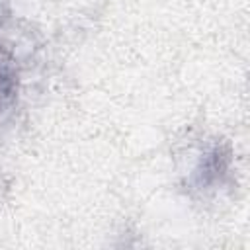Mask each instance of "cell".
Instances as JSON below:
<instances>
[{"label":"cell","instance_id":"7a4b0ae2","mask_svg":"<svg viewBox=\"0 0 250 250\" xmlns=\"http://www.w3.org/2000/svg\"><path fill=\"white\" fill-rule=\"evenodd\" d=\"M20 92V66L14 55L0 47V111L8 109Z\"/></svg>","mask_w":250,"mask_h":250},{"label":"cell","instance_id":"6da1fadb","mask_svg":"<svg viewBox=\"0 0 250 250\" xmlns=\"http://www.w3.org/2000/svg\"><path fill=\"white\" fill-rule=\"evenodd\" d=\"M232 162V152L227 145L219 143L213 145L207 152H203V156L199 158V164L195 168L193 180L197 188H211L223 182V178L229 174Z\"/></svg>","mask_w":250,"mask_h":250}]
</instances>
